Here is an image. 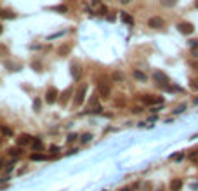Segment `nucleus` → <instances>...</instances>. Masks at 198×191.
<instances>
[{
  "label": "nucleus",
  "instance_id": "1",
  "mask_svg": "<svg viewBox=\"0 0 198 191\" xmlns=\"http://www.w3.org/2000/svg\"><path fill=\"white\" fill-rule=\"evenodd\" d=\"M85 94H87V84H82V85L78 87V90H77V94H75V99H73L75 106H80V104L84 102Z\"/></svg>",
  "mask_w": 198,
  "mask_h": 191
},
{
  "label": "nucleus",
  "instance_id": "2",
  "mask_svg": "<svg viewBox=\"0 0 198 191\" xmlns=\"http://www.w3.org/2000/svg\"><path fill=\"white\" fill-rule=\"evenodd\" d=\"M57 96H59V92H57L56 87H49L47 92H45V101H47L49 104H52V102L57 101Z\"/></svg>",
  "mask_w": 198,
  "mask_h": 191
},
{
  "label": "nucleus",
  "instance_id": "3",
  "mask_svg": "<svg viewBox=\"0 0 198 191\" xmlns=\"http://www.w3.org/2000/svg\"><path fill=\"white\" fill-rule=\"evenodd\" d=\"M153 78H155L156 82H158V85L162 87V89H163V87H165V85L169 84V76L165 75L163 71H155V73H153Z\"/></svg>",
  "mask_w": 198,
  "mask_h": 191
},
{
  "label": "nucleus",
  "instance_id": "4",
  "mask_svg": "<svg viewBox=\"0 0 198 191\" xmlns=\"http://www.w3.org/2000/svg\"><path fill=\"white\" fill-rule=\"evenodd\" d=\"M177 30H179V33H183V35H191L195 31V26L191 23H179V24H177Z\"/></svg>",
  "mask_w": 198,
  "mask_h": 191
},
{
  "label": "nucleus",
  "instance_id": "5",
  "mask_svg": "<svg viewBox=\"0 0 198 191\" xmlns=\"http://www.w3.org/2000/svg\"><path fill=\"white\" fill-rule=\"evenodd\" d=\"M148 26L153 28V30H156V28L163 26V19L160 18V16H153V18L148 19Z\"/></svg>",
  "mask_w": 198,
  "mask_h": 191
},
{
  "label": "nucleus",
  "instance_id": "6",
  "mask_svg": "<svg viewBox=\"0 0 198 191\" xmlns=\"http://www.w3.org/2000/svg\"><path fill=\"white\" fill-rule=\"evenodd\" d=\"M31 139H33V137H31L30 134H21V136H19V139H18V144L23 148V146H26V144H30Z\"/></svg>",
  "mask_w": 198,
  "mask_h": 191
},
{
  "label": "nucleus",
  "instance_id": "7",
  "mask_svg": "<svg viewBox=\"0 0 198 191\" xmlns=\"http://www.w3.org/2000/svg\"><path fill=\"white\" fill-rule=\"evenodd\" d=\"M120 19H122L125 24H129V26H132V24H134V18H132L129 12H120Z\"/></svg>",
  "mask_w": 198,
  "mask_h": 191
},
{
  "label": "nucleus",
  "instance_id": "8",
  "mask_svg": "<svg viewBox=\"0 0 198 191\" xmlns=\"http://www.w3.org/2000/svg\"><path fill=\"white\" fill-rule=\"evenodd\" d=\"M71 76L73 78H80V73H82V70H80V66L77 64V63H71Z\"/></svg>",
  "mask_w": 198,
  "mask_h": 191
},
{
  "label": "nucleus",
  "instance_id": "9",
  "mask_svg": "<svg viewBox=\"0 0 198 191\" xmlns=\"http://www.w3.org/2000/svg\"><path fill=\"white\" fill-rule=\"evenodd\" d=\"M31 148H33V151H42L44 144H42V141L38 137H35V139H31Z\"/></svg>",
  "mask_w": 198,
  "mask_h": 191
},
{
  "label": "nucleus",
  "instance_id": "10",
  "mask_svg": "<svg viewBox=\"0 0 198 191\" xmlns=\"http://www.w3.org/2000/svg\"><path fill=\"white\" fill-rule=\"evenodd\" d=\"M110 84H103V82H101V84H99V94H101V96H104V98H106V96H110Z\"/></svg>",
  "mask_w": 198,
  "mask_h": 191
},
{
  "label": "nucleus",
  "instance_id": "11",
  "mask_svg": "<svg viewBox=\"0 0 198 191\" xmlns=\"http://www.w3.org/2000/svg\"><path fill=\"white\" fill-rule=\"evenodd\" d=\"M132 76H134V78H137L139 82H146V80H148L146 73H143V71H139V70H134V71H132Z\"/></svg>",
  "mask_w": 198,
  "mask_h": 191
},
{
  "label": "nucleus",
  "instance_id": "12",
  "mask_svg": "<svg viewBox=\"0 0 198 191\" xmlns=\"http://www.w3.org/2000/svg\"><path fill=\"white\" fill-rule=\"evenodd\" d=\"M183 188V181L181 179H172L170 181V191H179Z\"/></svg>",
  "mask_w": 198,
  "mask_h": 191
},
{
  "label": "nucleus",
  "instance_id": "13",
  "mask_svg": "<svg viewBox=\"0 0 198 191\" xmlns=\"http://www.w3.org/2000/svg\"><path fill=\"white\" fill-rule=\"evenodd\" d=\"M30 160L31 162H44V160H47V156L42 155V153H31V155H30Z\"/></svg>",
  "mask_w": 198,
  "mask_h": 191
},
{
  "label": "nucleus",
  "instance_id": "14",
  "mask_svg": "<svg viewBox=\"0 0 198 191\" xmlns=\"http://www.w3.org/2000/svg\"><path fill=\"white\" fill-rule=\"evenodd\" d=\"M7 153H9L11 156H14V158H18V156H21L23 151H21V146H19V148H11V150L7 151Z\"/></svg>",
  "mask_w": 198,
  "mask_h": 191
},
{
  "label": "nucleus",
  "instance_id": "15",
  "mask_svg": "<svg viewBox=\"0 0 198 191\" xmlns=\"http://www.w3.org/2000/svg\"><path fill=\"white\" fill-rule=\"evenodd\" d=\"M0 18H4V19H14V18H16V14L9 12V11H2V12H0Z\"/></svg>",
  "mask_w": 198,
  "mask_h": 191
},
{
  "label": "nucleus",
  "instance_id": "16",
  "mask_svg": "<svg viewBox=\"0 0 198 191\" xmlns=\"http://www.w3.org/2000/svg\"><path fill=\"white\" fill-rule=\"evenodd\" d=\"M160 4H162L163 7H174V5L177 4V0H160Z\"/></svg>",
  "mask_w": 198,
  "mask_h": 191
},
{
  "label": "nucleus",
  "instance_id": "17",
  "mask_svg": "<svg viewBox=\"0 0 198 191\" xmlns=\"http://www.w3.org/2000/svg\"><path fill=\"white\" fill-rule=\"evenodd\" d=\"M71 92H73V89H71V87H68V89H66V92L61 96V102H63V104L68 101V98H70V94H71Z\"/></svg>",
  "mask_w": 198,
  "mask_h": 191
},
{
  "label": "nucleus",
  "instance_id": "18",
  "mask_svg": "<svg viewBox=\"0 0 198 191\" xmlns=\"http://www.w3.org/2000/svg\"><path fill=\"white\" fill-rule=\"evenodd\" d=\"M51 11H56V12H61V14H64L66 11V5H54V7H51Z\"/></svg>",
  "mask_w": 198,
  "mask_h": 191
},
{
  "label": "nucleus",
  "instance_id": "19",
  "mask_svg": "<svg viewBox=\"0 0 198 191\" xmlns=\"http://www.w3.org/2000/svg\"><path fill=\"white\" fill-rule=\"evenodd\" d=\"M70 45H63L61 49H59V56H68V52H70Z\"/></svg>",
  "mask_w": 198,
  "mask_h": 191
},
{
  "label": "nucleus",
  "instance_id": "20",
  "mask_svg": "<svg viewBox=\"0 0 198 191\" xmlns=\"http://www.w3.org/2000/svg\"><path fill=\"white\" fill-rule=\"evenodd\" d=\"M0 132L4 134V136H12V130H11L9 127H5V125H2V127H0Z\"/></svg>",
  "mask_w": 198,
  "mask_h": 191
},
{
  "label": "nucleus",
  "instance_id": "21",
  "mask_svg": "<svg viewBox=\"0 0 198 191\" xmlns=\"http://www.w3.org/2000/svg\"><path fill=\"white\" fill-rule=\"evenodd\" d=\"M111 78H113V82H122L123 80V75H122V73H118V71H115Z\"/></svg>",
  "mask_w": 198,
  "mask_h": 191
},
{
  "label": "nucleus",
  "instance_id": "22",
  "mask_svg": "<svg viewBox=\"0 0 198 191\" xmlns=\"http://www.w3.org/2000/svg\"><path fill=\"white\" fill-rule=\"evenodd\" d=\"M189 47H191L193 50H196V49H198V40H196V38H193V40H189Z\"/></svg>",
  "mask_w": 198,
  "mask_h": 191
},
{
  "label": "nucleus",
  "instance_id": "23",
  "mask_svg": "<svg viewBox=\"0 0 198 191\" xmlns=\"http://www.w3.org/2000/svg\"><path fill=\"white\" fill-rule=\"evenodd\" d=\"M90 139H92V134H84V136H82V142H84V144L89 142Z\"/></svg>",
  "mask_w": 198,
  "mask_h": 191
},
{
  "label": "nucleus",
  "instance_id": "24",
  "mask_svg": "<svg viewBox=\"0 0 198 191\" xmlns=\"http://www.w3.org/2000/svg\"><path fill=\"white\" fill-rule=\"evenodd\" d=\"M33 110L40 111V99H35V101H33Z\"/></svg>",
  "mask_w": 198,
  "mask_h": 191
},
{
  "label": "nucleus",
  "instance_id": "25",
  "mask_svg": "<svg viewBox=\"0 0 198 191\" xmlns=\"http://www.w3.org/2000/svg\"><path fill=\"white\" fill-rule=\"evenodd\" d=\"M184 110H186V104H181V106L177 108V110L174 111V113H176V115H179V113H183V111H184Z\"/></svg>",
  "mask_w": 198,
  "mask_h": 191
},
{
  "label": "nucleus",
  "instance_id": "26",
  "mask_svg": "<svg viewBox=\"0 0 198 191\" xmlns=\"http://www.w3.org/2000/svg\"><path fill=\"white\" fill-rule=\"evenodd\" d=\"M77 137H78L77 134H70V136H68V142H73V141H75Z\"/></svg>",
  "mask_w": 198,
  "mask_h": 191
},
{
  "label": "nucleus",
  "instance_id": "27",
  "mask_svg": "<svg viewBox=\"0 0 198 191\" xmlns=\"http://www.w3.org/2000/svg\"><path fill=\"white\" fill-rule=\"evenodd\" d=\"M49 150H51V153H52V155H56L57 151H59V148H57V146H51Z\"/></svg>",
  "mask_w": 198,
  "mask_h": 191
},
{
  "label": "nucleus",
  "instance_id": "28",
  "mask_svg": "<svg viewBox=\"0 0 198 191\" xmlns=\"http://www.w3.org/2000/svg\"><path fill=\"white\" fill-rule=\"evenodd\" d=\"M108 12V9H106V5H103V7H99V14H106Z\"/></svg>",
  "mask_w": 198,
  "mask_h": 191
},
{
  "label": "nucleus",
  "instance_id": "29",
  "mask_svg": "<svg viewBox=\"0 0 198 191\" xmlns=\"http://www.w3.org/2000/svg\"><path fill=\"white\" fill-rule=\"evenodd\" d=\"M120 191H134V186H125V188H122Z\"/></svg>",
  "mask_w": 198,
  "mask_h": 191
},
{
  "label": "nucleus",
  "instance_id": "30",
  "mask_svg": "<svg viewBox=\"0 0 198 191\" xmlns=\"http://www.w3.org/2000/svg\"><path fill=\"white\" fill-rule=\"evenodd\" d=\"M160 106H162V104H160ZM160 106H153V108H151V111H153V113H158V111H160Z\"/></svg>",
  "mask_w": 198,
  "mask_h": 191
},
{
  "label": "nucleus",
  "instance_id": "31",
  "mask_svg": "<svg viewBox=\"0 0 198 191\" xmlns=\"http://www.w3.org/2000/svg\"><path fill=\"white\" fill-rule=\"evenodd\" d=\"M191 87H193V89H198V82L193 80V82H191Z\"/></svg>",
  "mask_w": 198,
  "mask_h": 191
},
{
  "label": "nucleus",
  "instance_id": "32",
  "mask_svg": "<svg viewBox=\"0 0 198 191\" xmlns=\"http://www.w3.org/2000/svg\"><path fill=\"white\" fill-rule=\"evenodd\" d=\"M108 21H115V14H108Z\"/></svg>",
  "mask_w": 198,
  "mask_h": 191
},
{
  "label": "nucleus",
  "instance_id": "33",
  "mask_svg": "<svg viewBox=\"0 0 198 191\" xmlns=\"http://www.w3.org/2000/svg\"><path fill=\"white\" fill-rule=\"evenodd\" d=\"M4 165H5V162H4V160H2V158H0V170L4 169Z\"/></svg>",
  "mask_w": 198,
  "mask_h": 191
},
{
  "label": "nucleus",
  "instance_id": "34",
  "mask_svg": "<svg viewBox=\"0 0 198 191\" xmlns=\"http://www.w3.org/2000/svg\"><path fill=\"white\" fill-rule=\"evenodd\" d=\"M120 2H122V4H129V2H130V0H120Z\"/></svg>",
  "mask_w": 198,
  "mask_h": 191
},
{
  "label": "nucleus",
  "instance_id": "35",
  "mask_svg": "<svg viewBox=\"0 0 198 191\" xmlns=\"http://www.w3.org/2000/svg\"><path fill=\"white\" fill-rule=\"evenodd\" d=\"M2 31H4V26H2V24H0V35H2Z\"/></svg>",
  "mask_w": 198,
  "mask_h": 191
},
{
  "label": "nucleus",
  "instance_id": "36",
  "mask_svg": "<svg viewBox=\"0 0 198 191\" xmlns=\"http://www.w3.org/2000/svg\"><path fill=\"white\" fill-rule=\"evenodd\" d=\"M195 7H196V9H198V0H195Z\"/></svg>",
  "mask_w": 198,
  "mask_h": 191
},
{
  "label": "nucleus",
  "instance_id": "37",
  "mask_svg": "<svg viewBox=\"0 0 198 191\" xmlns=\"http://www.w3.org/2000/svg\"><path fill=\"white\" fill-rule=\"evenodd\" d=\"M193 102H195V104H198V98H196V99H195V101H193Z\"/></svg>",
  "mask_w": 198,
  "mask_h": 191
},
{
  "label": "nucleus",
  "instance_id": "38",
  "mask_svg": "<svg viewBox=\"0 0 198 191\" xmlns=\"http://www.w3.org/2000/svg\"><path fill=\"white\" fill-rule=\"evenodd\" d=\"M0 12H2V11H0Z\"/></svg>",
  "mask_w": 198,
  "mask_h": 191
}]
</instances>
